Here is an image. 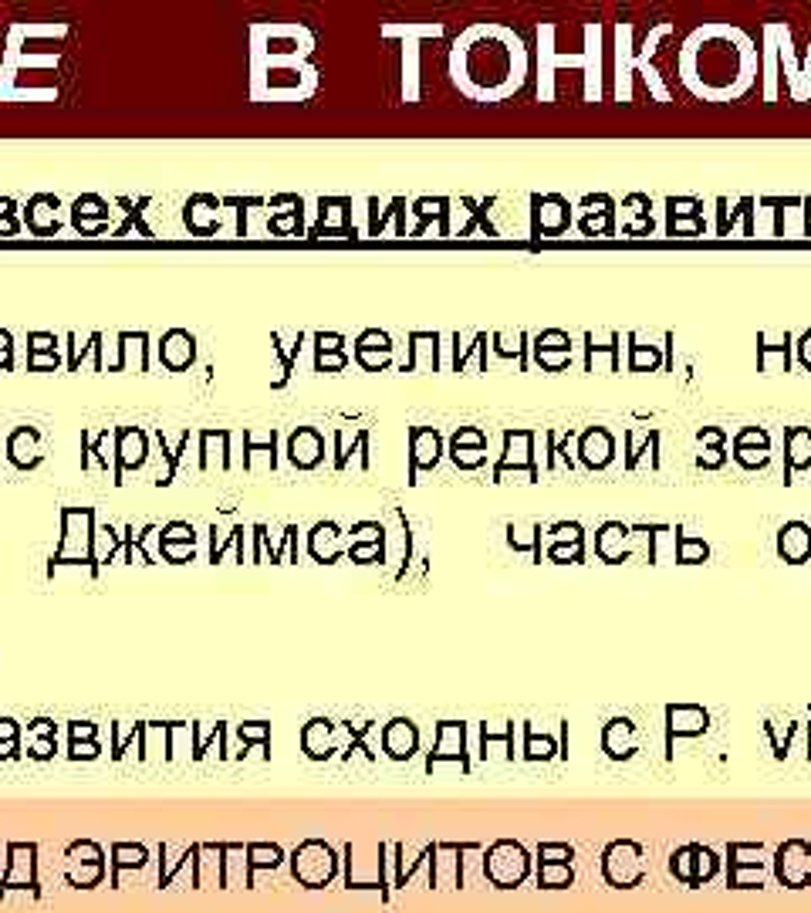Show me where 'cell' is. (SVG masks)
Listing matches in <instances>:
<instances>
[{"instance_id":"cell-1","label":"cell","mask_w":811,"mask_h":913,"mask_svg":"<svg viewBox=\"0 0 811 913\" xmlns=\"http://www.w3.org/2000/svg\"><path fill=\"white\" fill-rule=\"evenodd\" d=\"M811 464V430H791V467Z\"/></svg>"},{"instance_id":"cell-2","label":"cell","mask_w":811,"mask_h":913,"mask_svg":"<svg viewBox=\"0 0 811 913\" xmlns=\"http://www.w3.org/2000/svg\"><path fill=\"white\" fill-rule=\"evenodd\" d=\"M801 359H805L808 366H811V332L805 335V342H801Z\"/></svg>"}]
</instances>
